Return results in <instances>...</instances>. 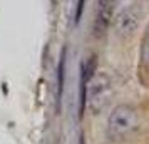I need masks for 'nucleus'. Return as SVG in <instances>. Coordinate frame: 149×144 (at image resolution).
Instances as JSON below:
<instances>
[{"mask_svg":"<svg viewBox=\"0 0 149 144\" xmlns=\"http://www.w3.org/2000/svg\"><path fill=\"white\" fill-rule=\"evenodd\" d=\"M81 144H86V141H84V137H81Z\"/></svg>","mask_w":149,"mask_h":144,"instance_id":"obj_6","label":"nucleus"},{"mask_svg":"<svg viewBox=\"0 0 149 144\" xmlns=\"http://www.w3.org/2000/svg\"><path fill=\"white\" fill-rule=\"evenodd\" d=\"M141 57H142V62L149 67V32L146 34V39L142 42V50H141Z\"/></svg>","mask_w":149,"mask_h":144,"instance_id":"obj_5","label":"nucleus"},{"mask_svg":"<svg viewBox=\"0 0 149 144\" xmlns=\"http://www.w3.org/2000/svg\"><path fill=\"white\" fill-rule=\"evenodd\" d=\"M141 24V10L137 7H127L116 17V29L121 35H132Z\"/></svg>","mask_w":149,"mask_h":144,"instance_id":"obj_3","label":"nucleus"},{"mask_svg":"<svg viewBox=\"0 0 149 144\" xmlns=\"http://www.w3.org/2000/svg\"><path fill=\"white\" fill-rule=\"evenodd\" d=\"M137 112L131 106H117L107 119V137L112 141H121L134 132L137 127Z\"/></svg>","mask_w":149,"mask_h":144,"instance_id":"obj_1","label":"nucleus"},{"mask_svg":"<svg viewBox=\"0 0 149 144\" xmlns=\"http://www.w3.org/2000/svg\"><path fill=\"white\" fill-rule=\"evenodd\" d=\"M112 94V82L107 74H95L87 81V104L94 114L101 112L107 106Z\"/></svg>","mask_w":149,"mask_h":144,"instance_id":"obj_2","label":"nucleus"},{"mask_svg":"<svg viewBox=\"0 0 149 144\" xmlns=\"http://www.w3.org/2000/svg\"><path fill=\"white\" fill-rule=\"evenodd\" d=\"M116 0H97V12H95V29L106 30L109 25L111 15L114 10Z\"/></svg>","mask_w":149,"mask_h":144,"instance_id":"obj_4","label":"nucleus"}]
</instances>
